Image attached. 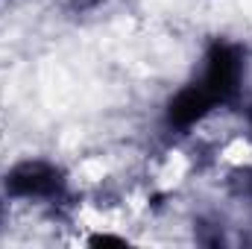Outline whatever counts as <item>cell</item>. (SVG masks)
<instances>
[{"instance_id":"6da1fadb","label":"cell","mask_w":252,"mask_h":249,"mask_svg":"<svg viewBox=\"0 0 252 249\" xmlns=\"http://www.w3.org/2000/svg\"><path fill=\"white\" fill-rule=\"evenodd\" d=\"M244 79H247L244 44L229 41V38H214L202 53L199 73L193 76V82L208 94L214 109H226V106L238 103V97L244 91Z\"/></svg>"},{"instance_id":"7a4b0ae2","label":"cell","mask_w":252,"mask_h":249,"mask_svg":"<svg viewBox=\"0 0 252 249\" xmlns=\"http://www.w3.org/2000/svg\"><path fill=\"white\" fill-rule=\"evenodd\" d=\"M3 187L12 199H24V202H35V205H59L67 199V179H64L62 167H56L44 158L18 161L6 173Z\"/></svg>"},{"instance_id":"3957f363","label":"cell","mask_w":252,"mask_h":249,"mask_svg":"<svg viewBox=\"0 0 252 249\" xmlns=\"http://www.w3.org/2000/svg\"><path fill=\"white\" fill-rule=\"evenodd\" d=\"M214 103L208 100V94L190 79L188 85H182L164 106V124L173 132H190L193 126L208 121L214 115Z\"/></svg>"},{"instance_id":"277c9868","label":"cell","mask_w":252,"mask_h":249,"mask_svg":"<svg viewBox=\"0 0 252 249\" xmlns=\"http://www.w3.org/2000/svg\"><path fill=\"white\" fill-rule=\"evenodd\" d=\"M250 135H252V106H250Z\"/></svg>"}]
</instances>
